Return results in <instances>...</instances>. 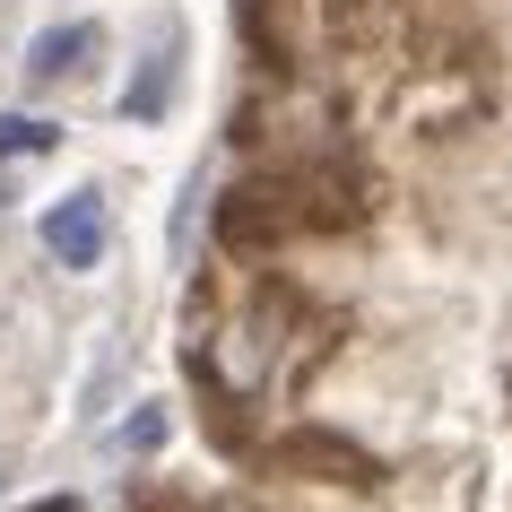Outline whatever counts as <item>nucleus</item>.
<instances>
[{
    "label": "nucleus",
    "instance_id": "3",
    "mask_svg": "<svg viewBox=\"0 0 512 512\" xmlns=\"http://www.w3.org/2000/svg\"><path fill=\"white\" fill-rule=\"evenodd\" d=\"M165 96H174V61H148V70H139V79H131V96H122V113H131V122H157V113H165Z\"/></svg>",
    "mask_w": 512,
    "mask_h": 512
},
{
    "label": "nucleus",
    "instance_id": "1",
    "mask_svg": "<svg viewBox=\"0 0 512 512\" xmlns=\"http://www.w3.org/2000/svg\"><path fill=\"white\" fill-rule=\"evenodd\" d=\"M44 252H53L61 270H96V252H105V200H96V191H70V200L44 217Z\"/></svg>",
    "mask_w": 512,
    "mask_h": 512
},
{
    "label": "nucleus",
    "instance_id": "4",
    "mask_svg": "<svg viewBox=\"0 0 512 512\" xmlns=\"http://www.w3.org/2000/svg\"><path fill=\"white\" fill-rule=\"evenodd\" d=\"M53 122H35V113H0V157H44L53 148Z\"/></svg>",
    "mask_w": 512,
    "mask_h": 512
},
{
    "label": "nucleus",
    "instance_id": "5",
    "mask_svg": "<svg viewBox=\"0 0 512 512\" xmlns=\"http://www.w3.org/2000/svg\"><path fill=\"white\" fill-rule=\"evenodd\" d=\"M122 443H131V452H157L165 443V408H139L131 426H122Z\"/></svg>",
    "mask_w": 512,
    "mask_h": 512
},
{
    "label": "nucleus",
    "instance_id": "2",
    "mask_svg": "<svg viewBox=\"0 0 512 512\" xmlns=\"http://www.w3.org/2000/svg\"><path fill=\"white\" fill-rule=\"evenodd\" d=\"M96 53H105V27H87V18H79V27H53V35H35V44H27V79H44V87L79 79Z\"/></svg>",
    "mask_w": 512,
    "mask_h": 512
}]
</instances>
